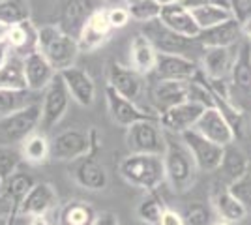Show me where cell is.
Here are the masks:
<instances>
[{"instance_id": "20", "label": "cell", "mask_w": 251, "mask_h": 225, "mask_svg": "<svg viewBox=\"0 0 251 225\" xmlns=\"http://www.w3.org/2000/svg\"><path fill=\"white\" fill-rule=\"evenodd\" d=\"M92 11H94V6H92L90 0H66L62 4V8H60L56 25L66 34L74 36L77 40Z\"/></svg>"}, {"instance_id": "36", "label": "cell", "mask_w": 251, "mask_h": 225, "mask_svg": "<svg viewBox=\"0 0 251 225\" xmlns=\"http://www.w3.org/2000/svg\"><path fill=\"white\" fill-rule=\"evenodd\" d=\"M30 19L28 0H0V21L8 26Z\"/></svg>"}, {"instance_id": "6", "label": "cell", "mask_w": 251, "mask_h": 225, "mask_svg": "<svg viewBox=\"0 0 251 225\" xmlns=\"http://www.w3.org/2000/svg\"><path fill=\"white\" fill-rule=\"evenodd\" d=\"M70 92L68 86L64 83L62 75L56 72L52 77V81L43 88V98H42V120H40V131L49 133L60 120L64 115L68 113L70 107Z\"/></svg>"}, {"instance_id": "10", "label": "cell", "mask_w": 251, "mask_h": 225, "mask_svg": "<svg viewBox=\"0 0 251 225\" xmlns=\"http://www.w3.org/2000/svg\"><path fill=\"white\" fill-rule=\"evenodd\" d=\"M70 176L74 178V182L77 186H81L84 190H90V192H101L107 188V182H109L107 171L103 169V165L96 160V154H92V152L72 161Z\"/></svg>"}, {"instance_id": "5", "label": "cell", "mask_w": 251, "mask_h": 225, "mask_svg": "<svg viewBox=\"0 0 251 225\" xmlns=\"http://www.w3.org/2000/svg\"><path fill=\"white\" fill-rule=\"evenodd\" d=\"M42 105L30 103L25 109L0 118V145L15 147L21 145L30 133L40 129Z\"/></svg>"}, {"instance_id": "27", "label": "cell", "mask_w": 251, "mask_h": 225, "mask_svg": "<svg viewBox=\"0 0 251 225\" xmlns=\"http://www.w3.org/2000/svg\"><path fill=\"white\" fill-rule=\"evenodd\" d=\"M230 81L242 92H251V42L248 40L238 43L236 58L230 70Z\"/></svg>"}, {"instance_id": "31", "label": "cell", "mask_w": 251, "mask_h": 225, "mask_svg": "<svg viewBox=\"0 0 251 225\" xmlns=\"http://www.w3.org/2000/svg\"><path fill=\"white\" fill-rule=\"evenodd\" d=\"M214 206H216L221 220H227L230 224H238L248 216V210L244 208V204L229 190H221V192L216 193Z\"/></svg>"}, {"instance_id": "54", "label": "cell", "mask_w": 251, "mask_h": 225, "mask_svg": "<svg viewBox=\"0 0 251 225\" xmlns=\"http://www.w3.org/2000/svg\"><path fill=\"white\" fill-rule=\"evenodd\" d=\"M2 184L4 182H2V178H0V192H2Z\"/></svg>"}, {"instance_id": "23", "label": "cell", "mask_w": 251, "mask_h": 225, "mask_svg": "<svg viewBox=\"0 0 251 225\" xmlns=\"http://www.w3.org/2000/svg\"><path fill=\"white\" fill-rule=\"evenodd\" d=\"M242 36V23L236 21L234 17H230L227 21L220 23L216 26L202 28L197 36L199 45L204 47H230L236 45Z\"/></svg>"}, {"instance_id": "34", "label": "cell", "mask_w": 251, "mask_h": 225, "mask_svg": "<svg viewBox=\"0 0 251 225\" xmlns=\"http://www.w3.org/2000/svg\"><path fill=\"white\" fill-rule=\"evenodd\" d=\"M2 88H28L25 79L23 56H10V60L0 68V90Z\"/></svg>"}, {"instance_id": "51", "label": "cell", "mask_w": 251, "mask_h": 225, "mask_svg": "<svg viewBox=\"0 0 251 225\" xmlns=\"http://www.w3.org/2000/svg\"><path fill=\"white\" fill-rule=\"evenodd\" d=\"M8 30H10V26H8L6 23L0 21V42H2V40H6V36H8Z\"/></svg>"}, {"instance_id": "25", "label": "cell", "mask_w": 251, "mask_h": 225, "mask_svg": "<svg viewBox=\"0 0 251 225\" xmlns=\"http://www.w3.org/2000/svg\"><path fill=\"white\" fill-rule=\"evenodd\" d=\"M6 42L13 53H17L19 56H26V54L38 51V28L34 26L30 19L11 25L8 36H6Z\"/></svg>"}, {"instance_id": "43", "label": "cell", "mask_w": 251, "mask_h": 225, "mask_svg": "<svg viewBox=\"0 0 251 225\" xmlns=\"http://www.w3.org/2000/svg\"><path fill=\"white\" fill-rule=\"evenodd\" d=\"M107 17H109L113 30L115 28H124L126 25L129 23V19H131L127 8H111V10H107Z\"/></svg>"}, {"instance_id": "14", "label": "cell", "mask_w": 251, "mask_h": 225, "mask_svg": "<svg viewBox=\"0 0 251 225\" xmlns=\"http://www.w3.org/2000/svg\"><path fill=\"white\" fill-rule=\"evenodd\" d=\"M90 152V137L81 129H64L51 139V158L74 161Z\"/></svg>"}, {"instance_id": "17", "label": "cell", "mask_w": 251, "mask_h": 225, "mask_svg": "<svg viewBox=\"0 0 251 225\" xmlns=\"http://www.w3.org/2000/svg\"><path fill=\"white\" fill-rule=\"evenodd\" d=\"M62 75L64 83L68 86V92L72 100H75L81 107H90L96 101V85L94 79L90 77L88 72H84L83 68H66L62 72H58Z\"/></svg>"}, {"instance_id": "1", "label": "cell", "mask_w": 251, "mask_h": 225, "mask_svg": "<svg viewBox=\"0 0 251 225\" xmlns=\"http://www.w3.org/2000/svg\"><path fill=\"white\" fill-rule=\"evenodd\" d=\"M118 173L133 188L154 192L165 182V167L161 154H131L118 165Z\"/></svg>"}, {"instance_id": "19", "label": "cell", "mask_w": 251, "mask_h": 225, "mask_svg": "<svg viewBox=\"0 0 251 225\" xmlns=\"http://www.w3.org/2000/svg\"><path fill=\"white\" fill-rule=\"evenodd\" d=\"M234 51H238V43L230 47H204L201 70L210 79H227L236 58Z\"/></svg>"}, {"instance_id": "11", "label": "cell", "mask_w": 251, "mask_h": 225, "mask_svg": "<svg viewBox=\"0 0 251 225\" xmlns=\"http://www.w3.org/2000/svg\"><path fill=\"white\" fill-rule=\"evenodd\" d=\"M105 98H107V107L111 113L113 122H116L118 126H131L139 120H147V118H159L156 111H148L143 109L139 103L127 100V98L120 96L116 90H113L111 86L105 88Z\"/></svg>"}, {"instance_id": "53", "label": "cell", "mask_w": 251, "mask_h": 225, "mask_svg": "<svg viewBox=\"0 0 251 225\" xmlns=\"http://www.w3.org/2000/svg\"><path fill=\"white\" fill-rule=\"evenodd\" d=\"M161 4H167V2H178V0H159Z\"/></svg>"}, {"instance_id": "55", "label": "cell", "mask_w": 251, "mask_h": 225, "mask_svg": "<svg viewBox=\"0 0 251 225\" xmlns=\"http://www.w3.org/2000/svg\"><path fill=\"white\" fill-rule=\"evenodd\" d=\"M0 225H8V224H6V222H2V220H0Z\"/></svg>"}, {"instance_id": "12", "label": "cell", "mask_w": 251, "mask_h": 225, "mask_svg": "<svg viewBox=\"0 0 251 225\" xmlns=\"http://www.w3.org/2000/svg\"><path fill=\"white\" fill-rule=\"evenodd\" d=\"M199 64L186 54L157 53L154 72L156 79H171V81H191L199 74Z\"/></svg>"}, {"instance_id": "26", "label": "cell", "mask_w": 251, "mask_h": 225, "mask_svg": "<svg viewBox=\"0 0 251 225\" xmlns=\"http://www.w3.org/2000/svg\"><path fill=\"white\" fill-rule=\"evenodd\" d=\"M129 58H131V68H135L139 74L150 75L154 72L157 51L143 32L133 36L129 45Z\"/></svg>"}, {"instance_id": "44", "label": "cell", "mask_w": 251, "mask_h": 225, "mask_svg": "<svg viewBox=\"0 0 251 225\" xmlns=\"http://www.w3.org/2000/svg\"><path fill=\"white\" fill-rule=\"evenodd\" d=\"M159 225H186V224H184V216L180 214L178 210L171 208V206H165Z\"/></svg>"}, {"instance_id": "52", "label": "cell", "mask_w": 251, "mask_h": 225, "mask_svg": "<svg viewBox=\"0 0 251 225\" xmlns=\"http://www.w3.org/2000/svg\"><path fill=\"white\" fill-rule=\"evenodd\" d=\"M212 225H232V224L227 222V220H220V222H216V224H212Z\"/></svg>"}, {"instance_id": "42", "label": "cell", "mask_w": 251, "mask_h": 225, "mask_svg": "<svg viewBox=\"0 0 251 225\" xmlns=\"http://www.w3.org/2000/svg\"><path fill=\"white\" fill-rule=\"evenodd\" d=\"M229 10L236 21L244 23L251 17V0H229Z\"/></svg>"}, {"instance_id": "46", "label": "cell", "mask_w": 251, "mask_h": 225, "mask_svg": "<svg viewBox=\"0 0 251 225\" xmlns=\"http://www.w3.org/2000/svg\"><path fill=\"white\" fill-rule=\"evenodd\" d=\"M90 225H120V224H118V216L115 212H101V214H96L94 222Z\"/></svg>"}, {"instance_id": "4", "label": "cell", "mask_w": 251, "mask_h": 225, "mask_svg": "<svg viewBox=\"0 0 251 225\" xmlns=\"http://www.w3.org/2000/svg\"><path fill=\"white\" fill-rule=\"evenodd\" d=\"M126 145L131 154H161L167 147V135L159 118H147L127 126Z\"/></svg>"}, {"instance_id": "29", "label": "cell", "mask_w": 251, "mask_h": 225, "mask_svg": "<svg viewBox=\"0 0 251 225\" xmlns=\"http://www.w3.org/2000/svg\"><path fill=\"white\" fill-rule=\"evenodd\" d=\"M220 169L232 182V180H238L240 176H244L246 173L250 171V160H248V156L238 147H234L230 143V145H225Z\"/></svg>"}, {"instance_id": "47", "label": "cell", "mask_w": 251, "mask_h": 225, "mask_svg": "<svg viewBox=\"0 0 251 225\" xmlns=\"http://www.w3.org/2000/svg\"><path fill=\"white\" fill-rule=\"evenodd\" d=\"M11 53H13V51H11V47L8 45V42H6V40H2V42H0V68L10 60Z\"/></svg>"}, {"instance_id": "28", "label": "cell", "mask_w": 251, "mask_h": 225, "mask_svg": "<svg viewBox=\"0 0 251 225\" xmlns=\"http://www.w3.org/2000/svg\"><path fill=\"white\" fill-rule=\"evenodd\" d=\"M23 154V160L32 163V165H42L51 158V141L47 133L43 131H34L26 139L19 145Z\"/></svg>"}, {"instance_id": "40", "label": "cell", "mask_w": 251, "mask_h": 225, "mask_svg": "<svg viewBox=\"0 0 251 225\" xmlns=\"http://www.w3.org/2000/svg\"><path fill=\"white\" fill-rule=\"evenodd\" d=\"M242 204L244 208L250 212L251 210V171H248L244 176H240L238 180H232L227 188Z\"/></svg>"}, {"instance_id": "15", "label": "cell", "mask_w": 251, "mask_h": 225, "mask_svg": "<svg viewBox=\"0 0 251 225\" xmlns=\"http://www.w3.org/2000/svg\"><path fill=\"white\" fill-rule=\"evenodd\" d=\"M111 32H113V26H111L109 17H107V10H94L90 13L86 25L83 26L79 38H77L79 49L83 53L98 51L101 45L107 43Z\"/></svg>"}, {"instance_id": "9", "label": "cell", "mask_w": 251, "mask_h": 225, "mask_svg": "<svg viewBox=\"0 0 251 225\" xmlns=\"http://www.w3.org/2000/svg\"><path fill=\"white\" fill-rule=\"evenodd\" d=\"M180 137H182V143L191 152V156H193V160L197 163L199 171L212 173L220 169L225 147L210 141L208 137H204L202 133H199L197 129L193 128L184 131V133H180Z\"/></svg>"}, {"instance_id": "33", "label": "cell", "mask_w": 251, "mask_h": 225, "mask_svg": "<svg viewBox=\"0 0 251 225\" xmlns=\"http://www.w3.org/2000/svg\"><path fill=\"white\" fill-rule=\"evenodd\" d=\"M94 208L84 201H70L58 214L60 225H90L96 218Z\"/></svg>"}, {"instance_id": "49", "label": "cell", "mask_w": 251, "mask_h": 225, "mask_svg": "<svg viewBox=\"0 0 251 225\" xmlns=\"http://www.w3.org/2000/svg\"><path fill=\"white\" fill-rule=\"evenodd\" d=\"M242 36H244L248 42H251V17L242 23Z\"/></svg>"}, {"instance_id": "30", "label": "cell", "mask_w": 251, "mask_h": 225, "mask_svg": "<svg viewBox=\"0 0 251 225\" xmlns=\"http://www.w3.org/2000/svg\"><path fill=\"white\" fill-rule=\"evenodd\" d=\"M34 101V90L30 88H2L0 90V118L17 113Z\"/></svg>"}, {"instance_id": "39", "label": "cell", "mask_w": 251, "mask_h": 225, "mask_svg": "<svg viewBox=\"0 0 251 225\" xmlns=\"http://www.w3.org/2000/svg\"><path fill=\"white\" fill-rule=\"evenodd\" d=\"M127 10L131 19L141 23H148L159 19V13H161V2L159 0H139L133 4H127Z\"/></svg>"}, {"instance_id": "45", "label": "cell", "mask_w": 251, "mask_h": 225, "mask_svg": "<svg viewBox=\"0 0 251 225\" xmlns=\"http://www.w3.org/2000/svg\"><path fill=\"white\" fill-rule=\"evenodd\" d=\"M182 6H186L188 10L193 8H199L202 4H214V6H221V8H227L229 10V0H178Z\"/></svg>"}, {"instance_id": "8", "label": "cell", "mask_w": 251, "mask_h": 225, "mask_svg": "<svg viewBox=\"0 0 251 225\" xmlns=\"http://www.w3.org/2000/svg\"><path fill=\"white\" fill-rule=\"evenodd\" d=\"M143 34L147 36L150 43L156 47L157 53H169V54H186L199 45L197 38H188L182 34L171 30L169 26H165L159 19L145 23L143 26Z\"/></svg>"}, {"instance_id": "35", "label": "cell", "mask_w": 251, "mask_h": 225, "mask_svg": "<svg viewBox=\"0 0 251 225\" xmlns=\"http://www.w3.org/2000/svg\"><path fill=\"white\" fill-rule=\"evenodd\" d=\"M191 11V15H193V19L195 23L199 25V28H210V26H216V25H220V23L227 21L232 17V13L230 10L227 8H221V6H214V4H202L199 8H193Z\"/></svg>"}, {"instance_id": "7", "label": "cell", "mask_w": 251, "mask_h": 225, "mask_svg": "<svg viewBox=\"0 0 251 225\" xmlns=\"http://www.w3.org/2000/svg\"><path fill=\"white\" fill-rule=\"evenodd\" d=\"M147 75L139 74L131 66H122L111 60L107 66V86L116 90L120 96L139 103L147 94Z\"/></svg>"}, {"instance_id": "24", "label": "cell", "mask_w": 251, "mask_h": 225, "mask_svg": "<svg viewBox=\"0 0 251 225\" xmlns=\"http://www.w3.org/2000/svg\"><path fill=\"white\" fill-rule=\"evenodd\" d=\"M58 203V195L49 182H36L23 199L19 212L26 216H42L51 212L54 204Z\"/></svg>"}, {"instance_id": "50", "label": "cell", "mask_w": 251, "mask_h": 225, "mask_svg": "<svg viewBox=\"0 0 251 225\" xmlns=\"http://www.w3.org/2000/svg\"><path fill=\"white\" fill-rule=\"evenodd\" d=\"M32 225H54V224L47 218V214H42V216H34V218H32Z\"/></svg>"}, {"instance_id": "41", "label": "cell", "mask_w": 251, "mask_h": 225, "mask_svg": "<svg viewBox=\"0 0 251 225\" xmlns=\"http://www.w3.org/2000/svg\"><path fill=\"white\" fill-rule=\"evenodd\" d=\"M182 216L186 225H210V212L202 203H191Z\"/></svg>"}, {"instance_id": "21", "label": "cell", "mask_w": 251, "mask_h": 225, "mask_svg": "<svg viewBox=\"0 0 251 225\" xmlns=\"http://www.w3.org/2000/svg\"><path fill=\"white\" fill-rule=\"evenodd\" d=\"M159 21L165 26H169L171 30L188 36V38H197L201 32L199 25L195 23L191 11L182 6L180 2H167L161 4V13H159Z\"/></svg>"}, {"instance_id": "48", "label": "cell", "mask_w": 251, "mask_h": 225, "mask_svg": "<svg viewBox=\"0 0 251 225\" xmlns=\"http://www.w3.org/2000/svg\"><path fill=\"white\" fill-rule=\"evenodd\" d=\"M8 225H32V216H26V214H21V212H17L15 216H11Z\"/></svg>"}, {"instance_id": "2", "label": "cell", "mask_w": 251, "mask_h": 225, "mask_svg": "<svg viewBox=\"0 0 251 225\" xmlns=\"http://www.w3.org/2000/svg\"><path fill=\"white\" fill-rule=\"evenodd\" d=\"M163 167L165 182L175 193L189 192L197 182L199 167L184 143H176L167 137V147L163 152Z\"/></svg>"}, {"instance_id": "18", "label": "cell", "mask_w": 251, "mask_h": 225, "mask_svg": "<svg viewBox=\"0 0 251 225\" xmlns=\"http://www.w3.org/2000/svg\"><path fill=\"white\" fill-rule=\"evenodd\" d=\"M193 129H197L204 137H208L210 141L218 143L221 147L230 145V143H234V139H236V135H234V131L230 128V124L225 120V117L216 107L204 109L201 118L197 120V124L193 126Z\"/></svg>"}, {"instance_id": "16", "label": "cell", "mask_w": 251, "mask_h": 225, "mask_svg": "<svg viewBox=\"0 0 251 225\" xmlns=\"http://www.w3.org/2000/svg\"><path fill=\"white\" fill-rule=\"evenodd\" d=\"M188 100V81H171L157 79L156 85L150 88V101L157 115L165 113L167 109Z\"/></svg>"}, {"instance_id": "37", "label": "cell", "mask_w": 251, "mask_h": 225, "mask_svg": "<svg viewBox=\"0 0 251 225\" xmlns=\"http://www.w3.org/2000/svg\"><path fill=\"white\" fill-rule=\"evenodd\" d=\"M36 182L32 180V176H28V175H25V173H13L8 180L2 184V192L6 193L17 206H21L23 199L26 197V193L30 192V188Z\"/></svg>"}, {"instance_id": "32", "label": "cell", "mask_w": 251, "mask_h": 225, "mask_svg": "<svg viewBox=\"0 0 251 225\" xmlns=\"http://www.w3.org/2000/svg\"><path fill=\"white\" fill-rule=\"evenodd\" d=\"M165 206L167 204L163 201V197L157 193V190L147 192V195L143 197V201L137 206V218L147 225H159Z\"/></svg>"}, {"instance_id": "13", "label": "cell", "mask_w": 251, "mask_h": 225, "mask_svg": "<svg viewBox=\"0 0 251 225\" xmlns=\"http://www.w3.org/2000/svg\"><path fill=\"white\" fill-rule=\"evenodd\" d=\"M204 109L206 107L202 103H197L193 100H186V101L178 103L175 107L167 109L165 113H161L159 115V124L169 133H178L180 135V133L188 131L197 124V120L201 118Z\"/></svg>"}, {"instance_id": "3", "label": "cell", "mask_w": 251, "mask_h": 225, "mask_svg": "<svg viewBox=\"0 0 251 225\" xmlns=\"http://www.w3.org/2000/svg\"><path fill=\"white\" fill-rule=\"evenodd\" d=\"M38 51H42L56 72L72 68L77 54L81 53L77 40L64 32L56 23L38 28Z\"/></svg>"}, {"instance_id": "22", "label": "cell", "mask_w": 251, "mask_h": 225, "mask_svg": "<svg viewBox=\"0 0 251 225\" xmlns=\"http://www.w3.org/2000/svg\"><path fill=\"white\" fill-rule=\"evenodd\" d=\"M23 68H25L26 86L34 92H42L56 75V70L43 56L42 51H34V53L23 56Z\"/></svg>"}, {"instance_id": "38", "label": "cell", "mask_w": 251, "mask_h": 225, "mask_svg": "<svg viewBox=\"0 0 251 225\" xmlns=\"http://www.w3.org/2000/svg\"><path fill=\"white\" fill-rule=\"evenodd\" d=\"M21 161H23L21 149L0 145V178H2V182H6L13 173H17Z\"/></svg>"}]
</instances>
